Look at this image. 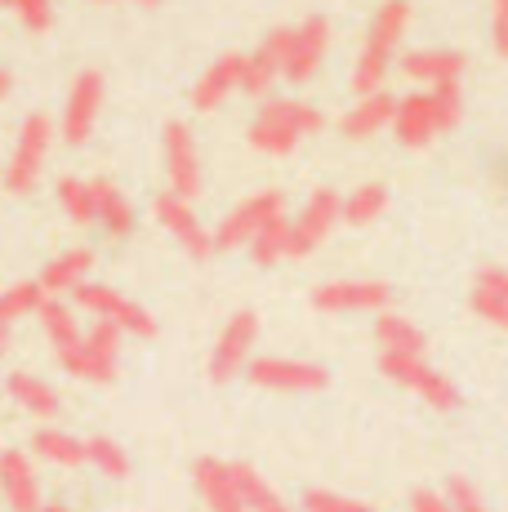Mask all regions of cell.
Here are the masks:
<instances>
[{"mask_svg":"<svg viewBox=\"0 0 508 512\" xmlns=\"http://www.w3.org/2000/svg\"><path fill=\"white\" fill-rule=\"evenodd\" d=\"M299 508H304V512H375L370 504H361V499L335 495V490H321V486H312Z\"/></svg>","mask_w":508,"mask_h":512,"instance_id":"36","label":"cell"},{"mask_svg":"<svg viewBox=\"0 0 508 512\" xmlns=\"http://www.w3.org/2000/svg\"><path fill=\"white\" fill-rule=\"evenodd\" d=\"M58 205H63V214L72 223H81V228H90L94 223V192H90V183L76 179V174L58 179Z\"/></svg>","mask_w":508,"mask_h":512,"instance_id":"32","label":"cell"},{"mask_svg":"<svg viewBox=\"0 0 508 512\" xmlns=\"http://www.w3.org/2000/svg\"><path fill=\"white\" fill-rule=\"evenodd\" d=\"M41 512H72V508H63V504H45Z\"/></svg>","mask_w":508,"mask_h":512,"instance_id":"45","label":"cell"},{"mask_svg":"<svg viewBox=\"0 0 508 512\" xmlns=\"http://www.w3.org/2000/svg\"><path fill=\"white\" fill-rule=\"evenodd\" d=\"M406 23H410V5L406 0H384V9L375 14L366 32V45H361V58L353 67V94L357 98H370L384 90L388 72H393V58H397V45L406 36Z\"/></svg>","mask_w":508,"mask_h":512,"instance_id":"2","label":"cell"},{"mask_svg":"<svg viewBox=\"0 0 508 512\" xmlns=\"http://www.w3.org/2000/svg\"><path fill=\"white\" fill-rule=\"evenodd\" d=\"M50 299V294L41 290V281H18L9 285L5 294H0V326H14V321L32 317V312H41V303Z\"/></svg>","mask_w":508,"mask_h":512,"instance_id":"30","label":"cell"},{"mask_svg":"<svg viewBox=\"0 0 508 512\" xmlns=\"http://www.w3.org/2000/svg\"><path fill=\"white\" fill-rule=\"evenodd\" d=\"M5 352H9V326H0V361H5Z\"/></svg>","mask_w":508,"mask_h":512,"instance_id":"44","label":"cell"},{"mask_svg":"<svg viewBox=\"0 0 508 512\" xmlns=\"http://www.w3.org/2000/svg\"><path fill=\"white\" fill-rule=\"evenodd\" d=\"M379 370H384V379L410 388L419 401H428L433 410H455L459 406V388L446 379L442 370L428 366L424 357H397V352H384V357H379Z\"/></svg>","mask_w":508,"mask_h":512,"instance_id":"6","label":"cell"},{"mask_svg":"<svg viewBox=\"0 0 508 512\" xmlns=\"http://www.w3.org/2000/svg\"><path fill=\"white\" fill-rule=\"evenodd\" d=\"M393 303L388 281H326L312 290L317 312H384Z\"/></svg>","mask_w":508,"mask_h":512,"instance_id":"14","label":"cell"},{"mask_svg":"<svg viewBox=\"0 0 508 512\" xmlns=\"http://www.w3.org/2000/svg\"><path fill=\"white\" fill-rule=\"evenodd\" d=\"M290 45H295V27H277V32L263 36V45L254 49V54H246V67H241V94L268 98L272 94V81L286 72Z\"/></svg>","mask_w":508,"mask_h":512,"instance_id":"11","label":"cell"},{"mask_svg":"<svg viewBox=\"0 0 508 512\" xmlns=\"http://www.w3.org/2000/svg\"><path fill=\"white\" fill-rule=\"evenodd\" d=\"M393 112H397V98L393 94H370V98H357V107L339 121V130H344V139H370V134L379 130H393Z\"/></svg>","mask_w":508,"mask_h":512,"instance_id":"23","label":"cell"},{"mask_svg":"<svg viewBox=\"0 0 508 512\" xmlns=\"http://www.w3.org/2000/svg\"><path fill=\"white\" fill-rule=\"evenodd\" d=\"M152 214H156V223H161V228L192 254V259H210L214 254V232H205V223L197 219L192 201H183V196H174V192H161L152 201Z\"/></svg>","mask_w":508,"mask_h":512,"instance_id":"12","label":"cell"},{"mask_svg":"<svg viewBox=\"0 0 508 512\" xmlns=\"http://www.w3.org/2000/svg\"><path fill=\"white\" fill-rule=\"evenodd\" d=\"M410 512H451V504H446V495H437V490H415V495H410Z\"/></svg>","mask_w":508,"mask_h":512,"instance_id":"41","label":"cell"},{"mask_svg":"<svg viewBox=\"0 0 508 512\" xmlns=\"http://www.w3.org/2000/svg\"><path fill=\"white\" fill-rule=\"evenodd\" d=\"M491 23H495V49L508 58V0H491Z\"/></svg>","mask_w":508,"mask_h":512,"instance_id":"40","label":"cell"},{"mask_svg":"<svg viewBox=\"0 0 508 512\" xmlns=\"http://www.w3.org/2000/svg\"><path fill=\"white\" fill-rule=\"evenodd\" d=\"M277 219H286V196L272 192V187L268 192H254L219 223V232H214V250H241V245L250 250L254 236H259L263 228H272Z\"/></svg>","mask_w":508,"mask_h":512,"instance_id":"4","label":"cell"},{"mask_svg":"<svg viewBox=\"0 0 508 512\" xmlns=\"http://www.w3.org/2000/svg\"><path fill=\"white\" fill-rule=\"evenodd\" d=\"M477 285L491 290V294H500V299L508 303V268H482L477 272Z\"/></svg>","mask_w":508,"mask_h":512,"instance_id":"42","label":"cell"},{"mask_svg":"<svg viewBox=\"0 0 508 512\" xmlns=\"http://www.w3.org/2000/svg\"><path fill=\"white\" fill-rule=\"evenodd\" d=\"M326 49H330V23L326 18H308V23L295 27V45H290V58H286V81L290 85H308L312 76L321 72L326 63Z\"/></svg>","mask_w":508,"mask_h":512,"instance_id":"16","label":"cell"},{"mask_svg":"<svg viewBox=\"0 0 508 512\" xmlns=\"http://www.w3.org/2000/svg\"><path fill=\"white\" fill-rule=\"evenodd\" d=\"M0 495L14 512H41V477H36L27 450H0Z\"/></svg>","mask_w":508,"mask_h":512,"instance_id":"17","label":"cell"},{"mask_svg":"<svg viewBox=\"0 0 508 512\" xmlns=\"http://www.w3.org/2000/svg\"><path fill=\"white\" fill-rule=\"evenodd\" d=\"M134 5H143V9H152V5H161V0H134Z\"/></svg>","mask_w":508,"mask_h":512,"instance_id":"46","label":"cell"},{"mask_svg":"<svg viewBox=\"0 0 508 512\" xmlns=\"http://www.w3.org/2000/svg\"><path fill=\"white\" fill-rule=\"evenodd\" d=\"M335 223H344V196L321 187V192L308 196L299 219L290 223V259H304V254H312L317 245H326V236L335 232Z\"/></svg>","mask_w":508,"mask_h":512,"instance_id":"9","label":"cell"},{"mask_svg":"<svg viewBox=\"0 0 508 512\" xmlns=\"http://www.w3.org/2000/svg\"><path fill=\"white\" fill-rule=\"evenodd\" d=\"M428 94H433V112H437L442 134L455 130V125L464 121V90H459V85H437V90H428Z\"/></svg>","mask_w":508,"mask_h":512,"instance_id":"35","label":"cell"},{"mask_svg":"<svg viewBox=\"0 0 508 512\" xmlns=\"http://www.w3.org/2000/svg\"><path fill=\"white\" fill-rule=\"evenodd\" d=\"M32 455H41L45 464H58V468L90 464V455H85V441L72 437V432H58V428H36L32 432Z\"/></svg>","mask_w":508,"mask_h":512,"instance_id":"27","label":"cell"},{"mask_svg":"<svg viewBox=\"0 0 508 512\" xmlns=\"http://www.w3.org/2000/svg\"><path fill=\"white\" fill-rule=\"evenodd\" d=\"M9 90H14V76H9V67H0V103L9 98Z\"/></svg>","mask_w":508,"mask_h":512,"instance_id":"43","label":"cell"},{"mask_svg":"<svg viewBox=\"0 0 508 512\" xmlns=\"http://www.w3.org/2000/svg\"><path fill=\"white\" fill-rule=\"evenodd\" d=\"M94 223H103L112 236H130L134 232V205L125 201V192L112 179H94Z\"/></svg>","mask_w":508,"mask_h":512,"instance_id":"24","label":"cell"},{"mask_svg":"<svg viewBox=\"0 0 508 512\" xmlns=\"http://www.w3.org/2000/svg\"><path fill=\"white\" fill-rule=\"evenodd\" d=\"M254 339H259V312H254V308L232 312L228 326L219 330V343H214V352H210V379L214 383L237 379V374L250 366Z\"/></svg>","mask_w":508,"mask_h":512,"instance_id":"7","label":"cell"},{"mask_svg":"<svg viewBox=\"0 0 508 512\" xmlns=\"http://www.w3.org/2000/svg\"><path fill=\"white\" fill-rule=\"evenodd\" d=\"M5 9H14L18 23L27 27V32H50L54 23V5L50 0H0Z\"/></svg>","mask_w":508,"mask_h":512,"instance_id":"37","label":"cell"},{"mask_svg":"<svg viewBox=\"0 0 508 512\" xmlns=\"http://www.w3.org/2000/svg\"><path fill=\"white\" fill-rule=\"evenodd\" d=\"M165 174H170V192L183 196V201H197L201 192V156H197V139L183 121L165 125Z\"/></svg>","mask_w":508,"mask_h":512,"instance_id":"13","label":"cell"},{"mask_svg":"<svg viewBox=\"0 0 508 512\" xmlns=\"http://www.w3.org/2000/svg\"><path fill=\"white\" fill-rule=\"evenodd\" d=\"M375 339H379V348L397 352V357H424V348H428L424 330H419L415 321L397 317V312H384V317L375 321Z\"/></svg>","mask_w":508,"mask_h":512,"instance_id":"29","label":"cell"},{"mask_svg":"<svg viewBox=\"0 0 508 512\" xmlns=\"http://www.w3.org/2000/svg\"><path fill=\"white\" fill-rule=\"evenodd\" d=\"M464 67H468V58L459 54V49H410V54H402V72L410 81L428 85V90H437V85H459Z\"/></svg>","mask_w":508,"mask_h":512,"instance_id":"19","label":"cell"},{"mask_svg":"<svg viewBox=\"0 0 508 512\" xmlns=\"http://www.w3.org/2000/svg\"><path fill=\"white\" fill-rule=\"evenodd\" d=\"M76 308L94 312L99 321H112L121 334H139V339H152L156 334V317L148 308H139L134 299H125L121 290H112V285H99V281H85L76 285Z\"/></svg>","mask_w":508,"mask_h":512,"instance_id":"5","label":"cell"},{"mask_svg":"<svg viewBox=\"0 0 508 512\" xmlns=\"http://www.w3.org/2000/svg\"><path fill=\"white\" fill-rule=\"evenodd\" d=\"M116 370H121V330L112 321H94V330H85V357L76 379L112 383Z\"/></svg>","mask_w":508,"mask_h":512,"instance_id":"18","label":"cell"},{"mask_svg":"<svg viewBox=\"0 0 508 512\" xmlns=\"http://www.w3.org/2000/svg\"><path fill=\"white\" fill-rule=\"evenodd\" d=\"M90 268H94V254H90V250H67V254H58V259H50V263L41 268V290L50 294V299H58V294H72L76 285H85Z\"/></svg>","mask_w":508,"mask_h":512,"instance_id":"25","label":"cell"},{"mask_svg":"<svg viewBox=\"0 0 508 512\" xmlns=\"http://www.w3.org/2000/svg\"><path fill=\"white\" fill-rule=\"evenodd\" d=\"M103 72H94V67H85L81 76L72 81V90H67V103H63V139L67 143H85L94 134V121H99V112H103Z\"/></svg>","mask_w":508,"mask_h":512,"instance_id":"10","label":"cell"},{"mask_svg":"<svg viewBox=\"0 0 508 512\" xmlns=\"http://www.w3.org/2000/svg\"><path fill=\"white\" fill-rule=\"evenodd\" d=\"M50 143H54V121L41 112H32L18 130V147L5 165V192L14 196H27L36 183H41V170H45V156H50Z\"/></svg>","mask_w":508,"mask_h":512,"instance_id":"3","label":"cell"},{"mask_svg":"<svg viewBox=\"0 0 508 512\" xmlns=\"http://www.w3.org/2000/svg\"><path fill=\"white\" fill-rule=\"evenodd\" d=\"M446 504H451V512H491L486 499H482V490H477L468 477H451V486H446Z\"/></svg>","mask_w":508,"mask_h":512,"instance_id":"38","label":"cell"},{"mask_svg":"<svg viewBox=\"0 0 508 512\" xmlns=\"http://www.w3.org/2000/svg\"><path fill=\"white\" fill-rule=\"evenodd\" d=\"M393 134L402 147H428L442 134V125H437V112H433V94H406L402 103H397L393 112Z\"/></svg>","mask_w":508,"mask_h":512,"instance_id":"20","label":"cell"},{"mask_svg":"<svg viewBox=\"0 0 508 512\" xmlns=\"http://www.w3.org/2000/svg\"><path fill=\"white\" fill-rule=\"evenodd\" d=\"M232 477H237V490H241L246 512H295L286 499H281V490L272 486L263 472H254L250 464H232Z\"/></svg>","mask_w":508,"mask_h":512,"instance_id":"28","label":"cell"},{"mask_svg":"<svg viewBox=\"0 0 508 512\" xmlns=\"http://www.w3.org/2000/svg\"><path fill=\"white\" fill-rule=\"evenodd\" d=\"M473 312L486 321V326H500V330H508V303L500 299V294L482 290V285L473 290Z\"/></svg>","mask_w":508,"mask_h":512,"instance_id":"39","label":"cell"},{"mask_svg":"<svg viewBox=\"0 0 508 512\" xmlns=\"http://www.w3.org/2000/svg\"><path fill=\"white\" fill-rule=\"evenodd\" d=\"M384 210H388V187L384 183H361L353 196H344V223H353V228L375 223Z\"/></svg>","mask_w":508,"mask_h":512,"instance_id":"31","label":"cell"},{"mask_svg":"<svg viewBox=\"0 0 508 512\" xmlns=\"http://www.w3.org/2000/svg\"><path fill=\"white\" fill-rule=\"evenodd\" d=\"M85 455H90V464L99 468L103 477H112V481L130 477V455H125L112 437H90V441H85Z\"/></svg>","mask_w":508,"mask_h":512,"instance_id":"34","label":"cell"},{"mask_svg":"<svg viewBox=\"0 0 508 512\" xmlns=\"http://www.w3.org/2000/svg\"><path fill=\"white\" fill-rule=\"evenodd\" d=\"M192 481H197L201 499L210 512H246L241 504V490H237V477H232V464H219V459H197L192 468Z\"/></svg>","mask_w":508,"mask_h":512,"instance_id":"22","label":"cell"},{"mask_svg":"<svg viewBox=\"0 0 508 512\" xmlns=\"http://www.w3.org/2000/svg\"><path fill=\"white\" fill-rule=\"evenodd\" d=\"M246 379L254 388L268 392H321L330 383L326 366L317 361H295V357H250Z\"/></svg>","mask_w":508,"mask_h":512,"instance_id":"8","label":"cell"},{"mask_svg":"<svg viewBox=\"0 0 508 512\" xmlns=\"http://www.w3.org/2000/svg\"><path fill=\"white\" fill-rule=\"evenodd\" d=\"M41 330L50 334L54 352H58V366L67 374H81V357H85V330L76 326V308H67L63 299H45L41 303Z\"/></svg>","mask_w":508,"mask_h":512,"instance_id":"15","label":"cell"},{"mask_svg":"<svg viewBox=\"0 0 508 512\" xmlns=\"http://www.w3.org/2000/svg\"><path fill=\"white\" fill-rule=\"evenodd\" d=\"M250 259L259 268H272V263L290 259V219H277L272 228H263L259 236L250 241Z\"/></svg>","mask_w":508,"mask_h":512,"instance_id":"33","label":"cell"},{"mask_svg":"<svg viewBox=\"0 0 508 512\" xmlns=\"http://www.w3.org/2000/svg\"><path fill=\"white\" fill-rule=\"evenodd\" d=\"M94 5H107V0H94Z\"/></svg>","mask_w":508,"mask_h":512,"instance_id":"47","label":"cell"},{"mask_svg":"<svg viewBox=\"0 0 508 512\" xmlns=\"http://www.w3.org/2000/svg\"><path fill=\"white\" fill-rule=\"evenodd\" d=\"M326 130L321 107L304 103V98H263L259 121L250 125V147L263 156H290L299 147V139Z\"/></svg>","mask_w":508,"mask_h":512,"instance_id":"1","label":"cell"},{"mask_svg":"<svg viewBox=\"0 0 508 512\" xmlns=\"http://www.w3.org/2000/svg\"><path fill=\"white\" fill-rule=\"evenodd\" d=\"M5 388H9V401L23 406L27 415H36V419H54L58 415V392L45 379H36V374H27V370L9 374Z\"/></svg>","mask_w":508,"mask_h":512,"instance_id":"26","label":"cell"},{"mask_svg":"<svg viewBox=\"0 0 508 512\" xmlns=\"http://www.w3.org/2000/svg\"><path fill=\"white\" fill-rule=\"evenodd\" d=\"M241 67H246V54H223L219 63L205 67V76L192 85V107L197 112H214L223 98H232L241 90Z\"/></svg>","mask_w":508,"mask_h":512,"instance_id":"21","label":"cell"}]
</instances>
